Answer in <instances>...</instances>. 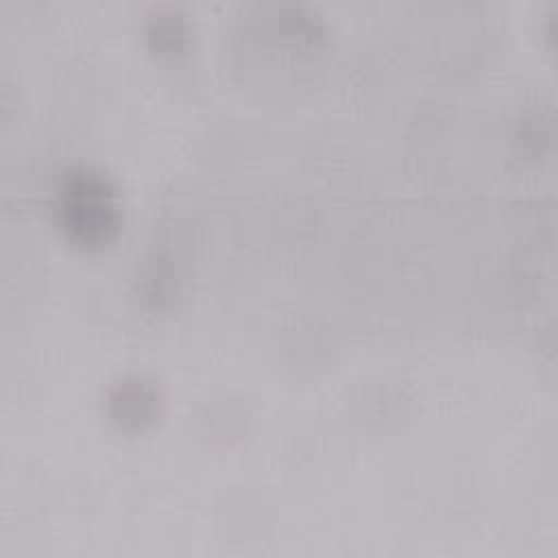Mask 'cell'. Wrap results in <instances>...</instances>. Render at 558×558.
Wrapping results in <instances>:
<instances>
[{
  "mask_svg": "<svg viewBox=\"0 0 558 558\" xmlns=\"http://www.w3.org/2000/svg\"><path fill=\"white\" fill-rule=\"evenodd\" d=\"M61 229L85 248L109 244L120 229V201L111 181L92 168L70 170L57 196Z\"/></svg>",
  "mask_w": 558,
  "mask_h": 558,
  "instance_id": "cell-1",
  "label": "cell"
},
{
  "mask_svg": "<svg viewBox=\"0 0 558 558\" xmlns=\"http://www.w3.org/2000/svg\"><path fill=\"white\" fill-rule=\"evenodd\" d=\"M105 410L109 421L124 432L150 427L159 414V390L144 375H126L107 392Z\"/></svg>",
  "mask_w": 558,
  "mask_h": 558,
  "instance_id": "cell-2",
  "label": "cell"
},
{
  "mask_svg": "<svg viewBox=\"0 0 558 558\" xmlns=\"http://www.w3.org/2000/svg\"><path fill=\"white\" fill-rule=\"evenodd\" d=\"M137 283L144 307L150 312L170 307L179 299L183 283V264L179 262V255H172L168 248H155L146 257Z\"/></svg>",
  "mask_w": 558,
  "mask_h": 558,
  "instance_id": "cell-3",
  "label": "cell"
},
{
  "mask_svg": "<svg viewBox=\"0 0 558 558\" xmlns=\"http://www.w3.org/2000/svg\"><path fill=\"white\" fill-rule=\"evenodd\" d=\"M144 37L161 57H179L192 41V24L177 7H155L146 13Z\"/></svg>",
  "mask_w": 558,
  "mask_h": 558,
  "instance_id": "cell-4",
  "label": "cell"
}]
</instances>
